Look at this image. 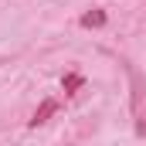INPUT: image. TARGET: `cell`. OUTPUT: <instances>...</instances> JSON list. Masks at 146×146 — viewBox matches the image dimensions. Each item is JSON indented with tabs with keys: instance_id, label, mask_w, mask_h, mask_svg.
I'll return each instance as SVG.
<instances>
[{
	"instance_id": "cell-3",
	"label": "cell",
	"mask_w": 146,
	"mask_h": 146,
	"mask_svg": "<svg viewBox=\"0 0 146 146\" xmlns=\"http://www.w3.org/2000/svg\"><path fill=\"white\" fill-rule=\"evenodd\" d=\"M78 24H82V27H102V24H106V10H102V7H92V10H85V14L78 17Z\"/></svg>"
},
{
	"instance_id": "cell-4",
	"label": "cell",
	"mask_w": 146,
	"mask_h": 146,
	"mask_svg": "<svg viewBox=\"0 0 146 146\" xmlns=\"http://www.w3.org/2000/svg\"><path fill=\"white\" fill-rule=\"evenodd\" d=\"M82 85H85V78H82V75H78V72H68V75H65V78H61V92H65L68 99H72V95H75V92H78V88H82Z\"/></svg>"
},
{
	"instance_id": "cell-1",
	"label": "cell",
	"mask_w": 146,
	"mask_h": 146,
	"mask_svg": "<svg viewBox=\"0 0 146 146\" xmlns=\"http://www.w3.org/2000/svg\"><path fill=\"white\" fill-rule=\"evenodd\" d=\"M129 82H133V119H136V136H146V85L136 75V68H129Z\"/></svg>"
},
{
	"instance_id": "cell-2",
	"label": "cell",
	"mask_w": 146,
	"mask_h": 146,
	"mask_svg": "<svg viewBox=\"0 0 146 146\" xmlns=\"http://www.w3.org/2000/svg\"><path fill=\"white\" fill-rule=\"evenodd\" d=\"M54 112H58V99H44V102L37 106V112L31 115V119H27V126H31V129H37V126H44V122H48V119H51Z\"/></svg>"
}]
</instances>
